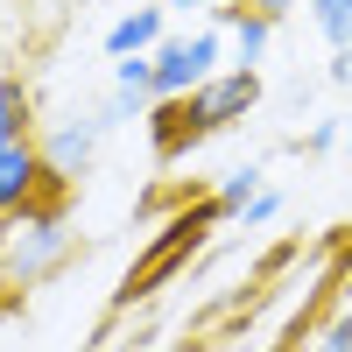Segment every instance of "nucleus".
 Returning a JSON list of instances; mask_svg holds the SVG:
<instances>
[{"instance_id":"obj_10","label":"nucleus","mask_w":352,"mask_h":352,"mask_svg":"<svg viewBox=\"0 0 352 352\" xmlns=\"http://www.w3.org/2000/svg\"><path fill=\"white\" fill-rule=\"evenodd\" d=\"M261 190H268V184H261V169H232L226 184H219V197H212V204H219V219H240Z\"/></svg>"},{"instance_id":"obj_6","label":"nucleus","mask_w":352,"mask_h":352,"mask_svg":"<svg viewBox=\"0 0 352 352\" xmlns=\"http://www.w3.org/2000/svg\"><path fill=\"white\" fill-rule=\"evenodd\" d=\"M162 36H169V8H162V0H134L127 14H113L106 56H113V64H120V56H155Z\"/></svg>"},{"instance_id":"obj_4","label":"nucleus","mask_w":352,"mask_h":352,"mask_svg":"<svg viewBox=\"0 0 352 352\" xmlns=\"http://www.w3.org/2000/svg\"><path fill=\"white\" fill-rule=\"evenodd\" d=\"M71 184H56L43 148H36V134L28 141H8L0 148V219H21V212H43V204H64Z\"/></svg>"},{"instance_id":"obj_13","label":"nucleus","mask_w":352,"mask_h":352,"mask_svg":"<svg viewBox=\"0 0 352 352\" xmlns=\"http://www.w3.org/2000/svg\"><path fill=\"white\" fill-rule=\"evenodd\" d=\"M275 212H282V190H261V197H254V204H247V212H240V226H247V232H254V226H268V219H275Z\"/></svg>"},{"instance_id":"obj_16","label":"nucleus","mask_w":352,"mask_h":352,"mask_svg":"<svg viewBox=\"0 0 352 352\" xmlns=\"http://www.w3.org/2000/svg\"><path fill=\"white\" fill-rule=\"evenodd\" d=\"M331 85H352V50H331Z\"/></svg>"},{"instance_id":"obj_11","label":"nucleus","mask_w":352,"mask_h":352,"mask_svg":"<svg viewBox=\"0 0 352 352\" xmlns=\"http://www.w3.org/2000/svg\"><path fill=\"white\" fill-rule=\"evenodd\" d=\"M310 352H352V310H338L331 324H324V331L310 338Z\"/></svg>"},{"instance_id":"obj_18","label":"nucleus","mask_w":352,"mask_h":352,"mask_svg":"<svg viewBox=\"0 0 352 352\" xmlns=\"http://www.w3.org/2000/svg\"><path fill=\"white\" fill-rule=\"evenodd\" d=\"M345 148H352V120H345Z\"/></svg>"},{"instance_id":"obj_2","label":"nucleus","mask_w":352,"mask_h":352,"mask_svg":"<svg viewBox=\"0 0 352 352\" xmlns=\"http://www.w3.org/2000/svg\"><path fill=\"white\" fill-rule=\"evenodd\" d=\"M64 261H71V219H64V204L0 219V282H8V289H36L43 275L64 268Z\"/></svg>"},{"instance_id":"obj_8","label":"nucleus","mask_w":352,"mask_h":352,"mask_svg":"<svg viewBox=\"0 0 352 352\" xmlns=\"http://www.w3.org/2000/svg\"><path fill=\"white\" fill-rule=\"evenodd\" d=\"M36 134V99H28V85L8 71L0 78V148H8V141H28Z\"/></svg>"},{"instance_id":"obj_12","label":"nucleus","mask_w":352,"mask_h":352,"mask_svg":"<svg viewBox=\"0 0 352 352\" xmlns=\"http://www.w3.org/2000/svg\"><path fill=\"white\" fill-rule=\"evenodd\" d=\"M338 141H345V127H338V120H317V127L303 134V148H310V155H331Z\"/></svg>"},{"instance_id":"obj_5","label":"nucleus","mask_w":352,"mask_h":352,"mask_svg":"<svg viewBox=\"0 0 352 352\" xmlns=\"http://www.w3.org/2000/svg\"><path fill=\"white\" fill-rule=\"evenodd\" d=\"M99 141H106V113H71V120H43L36 127V148H43L56 184H78V176L92 169Z\"/></svg>"},{"instance_id":"obj_9","label":"nucleus","mask_w":352,"mask_h":352,"mask_svg":"<svg viewBox=\"0 0 352 352\" xmlns=\"http://www.w3.org/2000/svg\"><path fill=\"white\" fill-rule=\"evenodd\" d=\"M310 21H317V36H324L331 50H352V0H303Z\"/></svg>"},{"instance_id":"obj_1","label":"nucleus","mask_w":352,"mask_h":352,"mask_svg":"<svg viewBox=\"0 0 352 352\" xmlns=\"http://www.w3.org/2000/svg\"><path fill=\"white\" fill-rule=\"evenodd\" d=\"M254 106H261V71H254V64H226V71L204 78L197 92H184V99H155V120H148L155 155H162V162H184L197 141L226 134L232 120H247Z\"/></svg>"},{"instance_id":"obj_15","label":"nucleus","mask_w":352,"mask_h":352,"mask_svg":"<svg viewBox=\"0 0 352 352\" xmlns=\"http://www.w3.org/2000/svg\"><path fill=\"white\" fill-rule=\"evenodd\" d=\"M247 8H254V14H268V21H282V14H296L303 0H247Z\"/></svg>"},{"instance_id":"obj_14","label":"nucleus","mask_w":352,"mask_h":352,"mask_svg":"<svg viewBox=\"0 0 352 352\" xmlns=\"http://www.w3.org/2000/svg\"><path fill=\"white\" fill-rule=\"evenodd\" d=\"M162 8H204V14H212V21H226L232 8H240V0H162Z\"/></svg>"},{"instance_id":"obj_17","label":"nucleus","mask_w":352,"mask_h":352,"mask_svg":"<svg viewBox=\"0 0 352 352\" xmlns=\"http://www.w3.org/2000/svg\"><path fill=\"white\" fill-rule=\"evenodd\" d=\"M0 78H8V50H0Z\"/></svg>"},{"instance_id":"obj_7","label":"nucleus","mask_w":352,"mask_h":352,"mask_svg":"<svg viewBox=\"0 0 352 352\" xmlns=\"http://www.w3.org/2000/svg\"><path fill=\"white\" fill-rule=\"evenodd\" d=\"M219 28L232 36V64H261V56H268V43H275V21H268V14H254L247 0H240V8H232Z\"/></svg>"},{"instance_id":"obj_3","label":"nucleus","mask_w":352,"mask_h":352,"mask_svg":"<svg viewBox=\"0 0 352 352\" xmlns=\"http://www.w3.org/2000/svg\"><path fill=\"white\" fill-rule=\"evenodd\" d=\"M148 64H155V99L197 92L212 71H226V36H219V21H212V28H190V36H162Z\"/></svg>"}]
</instances>
